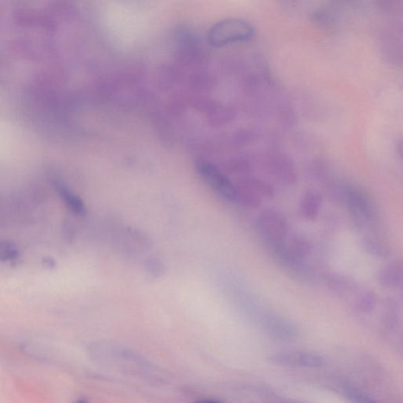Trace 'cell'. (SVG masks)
<instances>
[{"instance_id":"cell-1","label":"cell","mask_w":403,"mask_h":403,"mask_svg":"<svg viewBox=\"0 0 403 403\" xmlns=\"http://www.w3.org/2000/svg\"><path fill=\"white\" fill-rule=\"evenodd\" d=\"M252 25L245 21L229 19L212 25L208 33L211 46L221 47L250 40L253 36Z\"/></svg>"},{"instance_id":"cell-2","label":"cell","mask_w":403,"mask_h":403,"mask_svg":"<svg viewBox=\"0 0 403 403\" xmlns=\"http://www.w3.org/2000/svg\"><path fill=\"white\" fill-rule=\"evenodd\" d=\"M257 227L260 234L269 245L284 241L289 233L287 219L275 209L263 210L258 217Z\"/></svg>"},{"instance_id":"cell-3","label":"cell","mask_w":403,"mask_h":403,"mask_svg":"<svg viewBox=\"0 0 403 403\" xmlns=\"http://www.w3.org/2000/svg\"><path fill=\"white\" fill-rule=\"evenodd\" d=\"M197 169L201 177L222 197L230 201L237 200V188L213 164L200 161L197 163Z\"/></svg>"},{"instance_id":"cell-4","label":"cell","mask_w":403,"mask_h":403,"mask_svg":"<svg viewBox=\"0 0 403 403\" xmlns=\"http://www.w3.org/2000/svg\"><path fill=\"white\" fill-rule=\"evenodd\" d=\"M270 362L282 367L321 368L326 360L320 354L305 352H286L276 353L269 358Z\"/></svg>"},{"instance_id":"cell-5","label":"cell","mask_w":403,"mask_h":403,"mask_svg":"<svg viewBox=\"0 0 403 403\" xmlns=\"http://www.w3.org/2000/svg\"><path fill=\"white\" fill-rule=\"evenodd\" d=\"M274 190L271 185L261 179L250 178L246 180L243 199L252 208H258L263 200L273 198Z\"/></svg>"},{"instance_id":"cell-6","label":"cell","mask_w":403,"mask_h":403,"mask_svg":"<svg viewBox=\"0 0 403 403\" xmlns=\"http://www.w3.org/2000/svg\"><path fill=\"white\" fill-rule=\"evenodd\" d=\"M347 201L350 210L354 215L365 221L374 219V208L369 196L356 187H350L347 191Z\"/></svg>"},{"instance_id":"cell-7","label":"cell","mask_w":403,"mask_h":403,"mask_svg":"<svg viewBox=\"0 0 403 403\" xmlns=\"http://www.w3.org/2000/svg\"><path fill=\"white\" fill-rule=\"evenodd\" d=\"M263 325L269 335L281 341H289L296 335L295 328L291 323L275 315L265 317Z\"/></svg>"},{"instance_id":"cell-8","label":"cell","mask_w":403,"mask_h":403,"mask_svg":"<svg viewBox=\"0 0 403 403\" xmlns=\"http://www.w3.org/2000/svg\"><path fill=\"white\" fill-rule=\"evenodd\" d=\"M273 172L281 182L293 184L295 182V171L293 162L283 154H277L271 159Z\"/></svg>"},{"instance_id":"cell-9","label":"cell","mask_w":403,"mask_h":403,"mask_svg":"<svg viewBox=\"0 0 403 403\" xmlns=\"http://www.w3.org/2000/svg\"><path fill=\"white\" fill-rule=\"evenodd\" d=\"M322 200L321 195L315 191H307L302 195L300 203V214L307 221H315L319 215Z\"/></svg>"},{"instance_id":"cell-10","label":"cell","mask_w":403,"mask_h":403,"mask_svg":"<svg viewBox=\"0 0 403 403\" xmlns=\"http://www.w3.org/2000/svg\"><path fill=\"white\" fill-rule=\"evenodd\" d=\"M380 284L386 289H395L402 284V267L400 261H394L380 270L378 275Z\"/></svg>"},{"instance_id":"cell-11","label":"cell","mask_w":403,"mask_h":403,"mask_svg":"<svg viewBox=\"0 0 403 403\" xmlns=\"http://www.w3.org/2000/svg\"><path fill=\"white\" fill-rule=\"evenodd\" d=\"M58 191L69 209L79 215L86 213V206H84L82 200L77 195L74 194L71 189H69L64 184H58Z\"/></svg>"},{"instance_id":"cell-12","label":"cell","mask_w":403,"mask_h":403,"mask_svg":"<svg viewBox=\"0 0 403 403\" xmlns=\"http://www.w3.org/2000/svg\"><path fill=\"white\" fill-rule=\"evenodd\" d=\"M341 388L344 394H345L350 400H352L354 402L365 403H372L376 402L372 396L368 395L367 392L360 390L358 388H355V387L343 384H341Z\"/></svg>"},{"instance_id":"cell-13","label":"cell","mask_w":403,"mask_h":403,"mask_svg":"<svg viewBox=\"0 0 403 403\" xmlns=\"http://www.w3.org/2000/svg\"><path fill=\"white\" fill-rule=\"evenodd\" d=\"M376 305V297L374 293L367 291L358 297L356 302L357 309L363 313L372 312Z\"/></svg>"},{"instance_id":"cell-14","label":"cell","mask_w":403,"mask_h":403,"mask_svg":"<svg viewBox=\"0 0 403 403\" xmlns=\"http://www.w3.org/2000/svg\"><path fill=\"white\" fill-rule=\"evenodd\" d=\"M19 256V251L13 243L4 242L0 243V260L1 261H8L13 260Z\"/></svg>"}]
</instances>
